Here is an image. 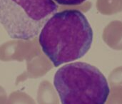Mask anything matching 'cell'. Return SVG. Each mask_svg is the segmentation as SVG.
Returning <instances> with one entry per match:
<instances>
[{
    "instance_id": "obj_1",
    "label": "cell",
    "mask_w": 122,
    "mask_h": 104,
    "mask_svg": "<svg viewBox=\"0 0 122 104\" xmlns=\"http://www.w3.org/2000/svg\"><path fill=\"white\" fill-rule=\"evenodd\" d=\"M39 35L43 53L55 67L82 58L93 41V30L88 19L76 9L55 13Z\"/></svg>"
},
{
    "instance_id": "obj_3",
    "label": "cell",
    "mask_w": 122,
    "mask_h": 104,
    "mask_svg": "<svg viewBox=\"0 0 122 104\" xmlns=\"http://www.w3.org/2000/svg\"><path fill=\"white\" fill-rule=\"evenodd\" d=\"M58 9L54 0H0V24L13 39L36 37Z\"/></svg>"
},
{
    "instance_id": "obj_2",
    "label": "cell",
    "mask_w": 122,
    "mask_h": 104,
    "mask_svg": "<svg viewBox=\"0 0 122 104\" xmlns=\"http://www.w3.org/2000/svg\"><path fill=\"white\" fill-rule=\"evenodd\" d=\"M54 86L61 104H106L110 94L104 74L84 62L59 68L54 77Z\"/></svg>"
},
{
    "instance_id": "obj_4",
    "label": "cell",
    "mask_w": 122,
    "mask_h": 104,
    "mask_svg": "<svg viewBox=\"0 0 122 104\" xmlns=\"http://www.w3.org/2000/svg\"><path fill=\"white\" fill-rule=\"evenodd\" d=\"M57 4L60 5L65 6H72V5H79L84 2L86 0H54Z\"/></svg>"
}]
</instances>
